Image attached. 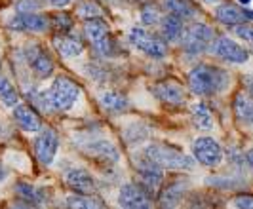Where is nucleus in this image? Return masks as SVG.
Instances as JSON below:
<instances>
[{
    "label": "nucleus",
    "instance_id": "obj_1",
    "mask_svg": "<svg viewBox=\"0 0 253 209\" xmlns=\"http://www.w3.org/2000/svg\"><path fill=\"white\" fill-rule=\"evenodd\" d=\"M189 87L192 93L202 95V97H211L223 93L230 84V74L219 67L211 65H198L189 73Z\"/></svg>",
    "mask_w": 253,
    "mask_h": 209
},
{
    "label": "nucleus",
    "instance_id": "obj_2",
    "mask_svg": "<svg viewBox=\"0 0 253 209\" xmlns=\"http://www.w3.org/2000/svg\"><path fill=\"white\" fill-rule=\"evenodd\" d=\"M143 154L162 169H175V171H187L196 162L194 158L183 154L179 148L166 143H151L149 147H145Z\"/></svg>",
    "mask_w": 253,
    "mask_h": 209
},
{
    "label": "nucleus",
    "instance_id": "obj_3",
    "mask_svg": "<svg viewBox=\"0 0 253 209\" xmlns=\"http://www.w3.org/2000/svg\"><path fill=\"white\" fill-rule=\"evenodd\" d=\"M46 93H48V103H50L51 111L65 112L76 103V99L80 95V86L69 76H57Z\"/></svg>",
    "mask_w": 253,
    "mask_h": 209
},
{
    "label": "nucleus",
    "instance_id": "obj_4",
    "mask_svg": "<svg viewBox=\"0 0 253 209\" xmlns=\"http://www.w3.org/2000/svg\"><path fill=\"white\" fill-rule=\"evenodd\" d=\"M215 31L210 25L192 23L185 29L183 38H181V48L187 55H200L204 51H210L213 40H215Z\"/></svg>",
    "mask_w": 253,
    "mask_h": 209
},
{
    "label": "nucleus",
    "instance_id": "obj_5",
    "mask_svg": "<svg viewBox=\"0 0 253 209\" xmlns=\"http://www.w3.org/2000/svg\"><path fill=\"white\" fill-rule=\"evenodd\" d=\"M129 44L135 49H139L141 53L149 55L152 59H162L168 55V44L164 38L156 37L149 31H145L143 27H133L127 35Z\"/></svg>",
    "mask_w": 253,
    "mask_h": 209
},
{
    "label": "nucleus",
    "instance_id": "obj_6",
    "mask_svg": "<svg viewBox=\"0 0 253 209\" xmlns=\"http://www.w3.org/2000/svg\"><path fill=\"white\" fill-rule=\"evenodd\" d=\"M192 158L206 167H217L223 162V148L211 137H198L192 143Z\"/></svg>",
    "mask_w": 253,
    "mask_h": 209
},
{
    "label": "nucleus",
    "instance_id": "obj_7",
    "mask_svg": "<svg viewBox=\"0 0 253 209\" xmlns=\"http://www.w3.org/2000/svg\"><path fill=\"white\" fill-rule=\"evenodd\" d=\"M51 19L38 12H17L8 19V29L15 33H46Z\"/></svg>",
    "mask_w": 253,
    "mask_h": 209
},
{
    "label": "nucleus",
    "instance_id": "obj_8",
    "mask_svg": "<svg viewBox=\"0 0 253 209\" xmlns=\"http://www.w3.org/2000/svg\"><path fill=\"white\" fill-rule=\"evenodd\" d=\"M154 202V194L147 190L141 183H127L120 188L118 204L127 209H149Z\"/></svg>",
    "mask_w": 253,
    "mask_h": 209
},
{
    "label": "nucleus",
    "instance_id": "obj_9",
    "mask_svg": "<svg viewBox=\"0 0 253 209\" xmlns=\"http://www.w3.org/2000/svg\"><path fill=\"white\" fill-rule=\"evenodd\" d=\"M135 169L139 175V183L147 190H151V194H154L162 183H164V169L160 166H156L152 160H149L145 154H139L137 158H133Z\"/></svg>",
    "mask_w": 253,
    "mask_h": 209
},
{
    "label": "nucleus",
    "instance_id": "obj_10",
    "mask_svg": "<svg viewBox=\"0 0 253 209\" xmlns=\"http://www.w3.org/2000/svg\"><path fill=\"white\" fill-rule=\"evenodd\" d=\"M23 57H25V63L29 65V69L33 71L35 76H38V78L51 76V73H53V59L46 51V48H42L40 44H29L23 49Z\"/></svg>",
    "mask_w": 253,
    "mask_h": 209
},
{
    "label": "nucleus",
    "instance_id": "obj_11",
    "mask_svg": "<svg viewBox=\"0 0 253 209\" xmlns=\"http://www.w3.org/2000/svg\"><path fill=\"white\" fill-rule=\"evenodd\" d=\"M57 148H59V137L57 133L50 129V127H44L42 131H38V137L33 143V150H35V156L42 166H51L55 156H57Z\"/></svg>",
    "mask_w": 253,
    "mask_h": 209
},
{
    "label": "nucleus",
    "instance_id": "obj_12",
    "mask_svg": "<svg viewBox=\"0 0 253 209\" xmlns=\"http://www.w3.org/2000/svg\"><path fill=\"white\" fill-rule=\"evenodd\" d=\"M80 148L84 154H88V158L99 162V164H105V166H114L120 162L118 148L107 139H89Z\"/></svg>",
    "mask_w": 253,
    "mask_h": 209
},
{
    "label": "nucleus",
    "instance_id": "obj_13",
    "mask_svg": "<svg viewBox=\"0 0 253 209\" xmlns=\"http://www.w3.org/2000/svg\"><path fill=\"white\" fill-rule=\"evenodd\" d=\"M210 51L227 63H246L250 59V51L228 37H217Z\"/></svg>",
    "mask_w": 253,
    "mask_h": 209
},
{
    "label": "nucleus",
    "instance_id": "obj_14",
    "mask_svg": "<svg viewBox=\"0 0 253 209\" xmlns=\"http://www.w3.org/2000/svg\"><path fill=\"white\" fill-rule=\"evenodd\" d=\"M63 179L65 185L78 194H93L95 192V179L84 167H76V166L65 167Z\"/></svg>",
    "mask_w": 253,
    "mask_h": 209
},
{
    "label": "nucleus",
    "instance_id": "obj_15",
    "mask_svg": "<svg viewBox=\"0 0 253 209\" xmlns=\"http://www.w3.org/2000/svg\"><path fill=\"white\" fill-rule=\"evenodd\" d=\"M152 95L162 101L164 105H169V107H181L185 105V89L179 86L177 82H171V80H162V82H156L151 86Z\"/></svg>",
    "mask_w": 253,
    "mask_h": 209
},
{
    "label": "nucleus",
    "instance_id": "obj_16",
    "mask_svg": "<svg viewBox=\"0 0 253 209\" xmlns=\"http://www.w3.org/2000/svg\"><path fill=\"white\" fill-rule=\"evenodd\" d=\"M13 190H15L17 200L23 202V206H27V208H40V206H46L48 200H50V194H48L44 188L29 185V183H21V181L15 185Z\"/></svg>",
    "mask_w": 253,
    "mask_h": 209
},
{
    "label": "nucleus",
    "instance_id": "obj_17",
    "mask_svg": "<svg viewBox=\"0 0 253 209\" xmlns=\"http://www.w3.org/2000/svg\"><path fill=\"white\" fill-rule=\"evenodd\" d=\"M189 190V181L187 179H177V181H171L169 185H166L160 194H158V206L160 208H175L179 206L185 194Z\"/></svg>",
    "mask_w": 253,
    "mask_h": 209
},
{
    "label": "nucleus",
    "instance_id": "obj_18",
    "mask_svg": "<svg viewBox=\"0 0 253 209\" xmlns=\"http://www.w3.org/2000/svg\"><path fill=\"white\" fill-rule=\"evenodd\" d=\"M215 19L227 27H236V25L252 21L250 10H246L242 6H232V4H219L215 8Z\"/></svg>",
    "mask_w": 253,
    "mask_h": 209
},
{
    "label": "nucleus",
    "instance_id": "obj_19",
    "mask_svg": "<svg viewBox=\"0 0 253 209\" xmlns=\"http://www.w3.org/2000/svg\"><path fill=\"white\" fill-rule=\"evenodd\" d=\"M12 114L15 124L23 131H27V133H38V131H42V120H40V116L35 112L33 107H29V105H15Z\"/></svg>",
    "mask_w": 253,
    "mask_h": 209
},
{
    "label": "nucleus",
    "instance_id": "obj_20",
    "mask_svg": "<svg viewBox=\"0 0 253 209\" xmlns=\"http://www.w3.org/2000/svg\"><path fill=\"white\" fill-rule=\"evenodd\" d=\"M53 48L63 57H78L84 51V42H82V38L73 33H65V35L53 37Z\"/></svg>",
    "mask_w": 253,
    "mask_h": 209
},
{
    "label": "nucleus",
    "instance_id": "obj_21",
    "mask_svg": "<svg viewBox=\"0 0 253 209\" xmlns=\"http://www.w3.org/2000/svg\"><path fill=\"white\" fill-rule=\"evenodd\" d=\"M84 35H86L91 46H97L105 38L111 37V27L105 21V17L88 19V21H84Z\"/></svg>",
    "mask_w": 253,
    "mask_h": 209
},
{
    "label": "nucleus",
    "instance_id": "obj_22",
    "mask_svg": "<svg viewBox=\"0 0 253 209\" xmlns=\"http://www.w3.org/2000/svg\"><path fill=\"white\" fill-rule=\"evenodd\" d=\"M160 25H162V35L166 42H181L183 33H185V23L181 17L168 13L166 17H162Z\"/></svg>",
    "mask_w": 253,
    "mask_h": 209
},
{
    "label": "nucleus",
    "instance_id": "obj_23",
    "mask_svg": "<svg viewBox=\"0 0 253 209\" xmlns=\"http://www.w3.org/2000/svg\"><path fill=\"white\" fill-rule=\"evenodd\" d=\"M99 103L107 112L111 114H120V112H126L129 109V101L124 93H118V91H105L99 95Z\"/></svg>",
    "mask_w": 253,
    "mask_h": 209
},
{
    "label": "nucleus",
    "instance_id": "obj_24",
    "mask_svg": "<svg viewBox=\"0 0 253 209\" xmlns=\"http://www.w3.org/2000/svg\"><path fill=\"white\" fill-rule=\"evenodd\" d=\"M164 10L171 15H177L183 21L194 19L198 15V8L192 4V0H164Z\"/></svg>",
    "mask_w": 253,
    "mask_h": 209
},
{
    "label": "nucleus",
    "instance_id": "obj_25",
    "mask_svg": "<svg viewBox=\"0 0 253 209\" xmlns=\"http://www.w3.org/2000/svg\"><path fill=\"white\" fill-rule=\"evenodd\" d=\"M232 109H234V114H236V120H238V122L244 124L246 127H253V101L252 99L238 93V95L234 97Z\"/></svg>",
    "mask_w": 253,
    "mask_h": 209
},
{
    "label": "nucleus",
    "instance_id": "obj_26",
    "mask_svg": "<svg viewBox=\"0 0 253 209\" xmlns=\"http://www.w3.org/2000/svg\"><path fill=\"white\" fill-rule=\"evenodd\" d=\"M190 114H192L194 127L204 129V131H208V129H211V127H213V116H211V109H210V107H208L204 101L196 103V105H192Z\"/></svg>",
    "mask_w": 253,
    "mask_h": 209
},
{
    "label": "nucleus",
    "instance_id": "obj_27",
    "mask_svg": "<svg viewBox=\"0 0 253 209\" xmlns=\"http://www.w3.org/2000/svg\"><path fill=\"white\" fill-rule=\"evenodd\" d=\"M67 208H76V209H95V208H103V204L99 198H93L91 194H71L65 202Z\"/></svg>",
    "mask_w": 253,
    "mask_h": 209
},
{
    "label": "nucleus",
    "instance_id": "obj_28",
    "mask_svg": "<svg viewBox=\"0 0 253 209\" xmlns=\"http://www.w3.org/2000/svg\"><path fill=\"white\" fill-rule=\"evenodd\" d=\"M149 135H151V131L143 124H129L124 129V141L127 145H139L143 141H147Z\"/></svg>",
    "mask_w": 253,
    "mask_h": 209
},
{
    "label": "nucleus",
    "instance_id": "obj_29",
    "mask_svg": "<svg viewBox=\"0 0 253 209\" xmlns=\"http://www.w3.org/2000/svg\"><path fill=\"white\" fill-rule=\"evenodd\" d=\"M0 101L10 109L19 105V91L13 87L8 78H0Z\"/></svg>",
    "mask_w": 253,
    "mask_h": 209
},
{
    "label": "nucleus",
    "instance_id": "obj_30",
    "mask_svg": "<svg viewBox=\"0 0 253 209\" xmlns=\"http://www.w3.org/2000/svg\"><path fill=\"white\" fill-rule=\"evenodd\" d=\"M76 15H78L80 19L88 21V19L105 17V10H103V8L99 6V4H97V2H89V0H84V2H80V4H78V8H76Z\"/></svg>",
    "mask_w": 253,
    "mask_h": 209
},
{
    "label": "nucleus",
    "instance_id": "obj_31",
    "mask_svg": "<svg viewBox=\"0 0 253 209\" xmlns=\"http://www.w3.org/2000/svg\"><path fill=\"white\" fill-rule=\"evenodd\" d=\"M93 48L97 49V53H101L103 57H116V55H120V48H118V44H116V40L113 37L105 38L103 42H99Z\"/></svg>",
    "mask_w": 253,
    "mask_h": 209
},
{
    "label": "nucleus",
    "instance_id": "obj_32",
    "mask_svg": "<svg viewBox=\"0 0 253 209\" xmlns=\"http://www.w3.org/2000/svg\"><path fill=\"white\" fill-rule=\"evenodd\" d=\"M50 19H51V23H53V27L57 29L59 35L71 33V29H73V19H71L69 13H55V15H51Z\"/></svg>",
    "mask_w": 253,
    "mask_h": 209
},
{
    "label": "nucleus",
    "instance_id": "obj_33",
    "mask_svg": "<svg viewBox=\"0 0 253 209\" xmlns=\"http://www.w3.org/2000/svg\"><path fill=\"white\" fill-rule=\"evenodd\" d=\"M141 21H143V25H151V27L156 25L158 21H162L158 8L152 6V4H145V6L141 8Z\"/></svg>",
    "mask_w": 253,
    "mask_h": 209
},
{
    "label": "nucleus",
    "instance_id": "obj_34",
    "mask_svg": "<svg viewBox=\"0 0 253 209\" xmlns=\"http://www.w3.org/2000/svg\"><path fill=\"white\" fill-rule=\"evenodd\" d=\"M206 183L211 186H215V188H228V190H232V188H238L242 185L240 179H232V177H225V175H221V177H210V179H206Z\"/></svg>",
    "mask_w": 253,
    "mask_h": 209
},
{
    "label": "nucleus",
    "instance_id": "obj_35",
    "mask_svg": "<svg viewBox=\"0 0 253 209\" xmlns=\"http://www.w3.org/2000/svg\"><path fill=\"white\" fill-rule=\"evenodd\" d=\"M234 35L238 38H242V40H246V42L250 44V48L253 49V21L236 25V27H234Z\"/></svg>",
    "mask_w": 253,
    "mask_h": 209
},
{
    "label": "nucleus",
    "instance_id": "obj_36",
    "mask_svg": "<svg viewBox=\"0 0 253 209\" xmlns=\"http://www.w3.org/2000/svg\"><path fill=\"white\" fill-rule=\"evenodd\" d=\"M40 8V2L38 0H19L17 4V12L25 13V12H38Z\"/></svg>",
    "mask_w": 253,
    "mask_h": 209
},
{
    "label": "nucleus",
    "instance_id": "obj_37",
    "mask_svg": "<svg viewBox=\"0 0 253 209\" xmlns=\"http://www.w3.org/2000/svg\"><path fill=\"white\" fill-rule=\"evenodd\" d=\"M227 158L232 162L236 167H240V169L244 167V160H246V158H244V154H242L238 148H228V150H227Z\"/></svg>",
    "mask_w": 253,
    "mask_h": 209
},
{
    "label": "nucleus",
    "instance_id": "obj_38",
    "mask_svg": "<svg viewBox=\"0 0 253 209\" xmlns=\"http://www.w3.org/2000/svg\"><path fill=\"white\" fill-rule=\"evenodd\" d=\"M234 208L242 209H253V194H242L234 200Z\"/></svg>",
    "mask_w": 253,
    "mask_h": 209
},
{
    "label": "nucleus",
    "instance_id": "obj_39",
    "mask_svg": "<svg viewBox=\"0 0 253 209\" xmlns=\"http://www.w3.org/2000/svg\"><path fill=\"white\" fill-rule=\"evenodd\" d=\"M46 2H48L50 6H53V8H65L71 0H46Z\"/></svg>",
    "mask_w": 253,
    "mask_h": 209
},
{
    "label": "nucleus",
    "instance_id": "obj_40",
    "mask_svg": "<svg viewBox=\"0 0 253 209\" xmlns=\"http://www.w3.org/2000/svg\"><path fill=\"white\" fill-rule=\"evenodd\" d=\"M8 175H10V171H8V169H6V167L0 164V183H4V181L8 179Z\"/></svg>",
    "mask_w": 253,
    "mask_h": 209
},
{
    "label": "nucleus",
    "instance_id": "obj_41",
    "mask_svg": "<svg viewBox=\"0 0 253 209\" xmlns=\"http://www.w3.org/2000/svg\"><path fill=\"white\" fill-rule=\"evenodd\" d=\"M246 86H248V93L253 97V78L252 76H246Z\"/></svg>",
    "mask_w": 253,
    "mask_h": 209
},
{
    "label": "nucleus",
    "instance_id": "obj_42",
    "mask_svg": "<svg viewBox=\"0 0 253 209\" xmlns=\"http://www.w3.org/2000/svg\"><path fill=\"white\" fill-rule=\"evenodd\" d=\"M246 162H248V166L252 167V171H253V148L252 150H248V154H246Z\"/></svg>",
    "mask_w": 253,
    "mask_h": 209
},
{
    "label": "nucleus",
    "instance_id": "obj_43",
    "mask_svg": "<svg viewBox=\"0 0 253 209\" xmlns=\"http://www.w3.org/2000/svg\"><path fill=\"white\" fill-rule=\"evenodd\" d=\"M131 2H137V4H151V0H131Z\"/></svg>",
    "mask_w": 253,
    "mask_h": 209
},
{
    "label": "nucleus",
    "instance_id": "obj_44",
    "mask_svg": "<svg viewBox=\"0 0 253 209\" xmlns=\"http://www.w3.org/2000/svg\"><path fill=\"white\" fill-rule=\"evenodd\" d=\"M242 6H248V4H252V0H238Z\"/></svg>",
    "mask_w": 253,
    "mask_h": 209
}]
</instances>
